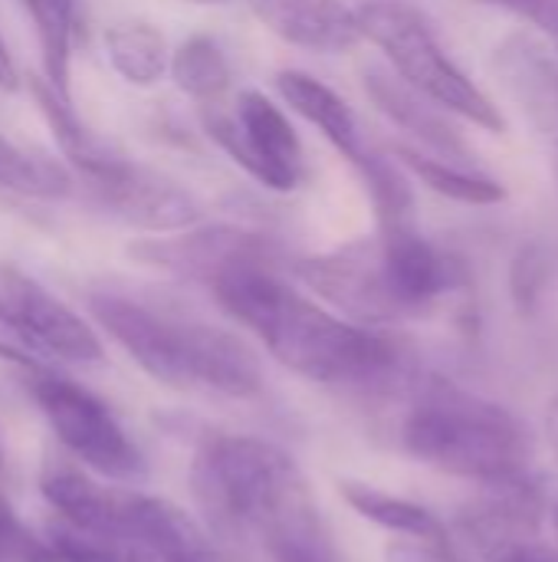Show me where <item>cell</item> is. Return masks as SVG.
<instances>
[{
    "label": "cell",
    "mask_w": 558,
    "mask_h": 562,
    "mask_svg": "<svg viewBox=\"0 0 558 562\" xmlns=\"http://www.w3.org/2000/svg\"><path fill=\"white\" fill-rule=\"evenodd\" d=\"M217 303L247 326L276 362L322 385H375L401 366V346L375 326L349 323L299 290L266 260L263 244L224 263L210 280Z\"/></svg>",
    "instance_id": "6da1fadb"
},
{
    "label": "cell",
    "mask_w": 558,
    "mask_h": 562,
    "mask_svg": "<svg viewBox=\"0 0 558 562\" xmlns=\"http://www.w3.org/2000/svg\"><path fill=\"white\" fill-rule=\"evenodd\" d=\"M194 497L227 540H260L270 557L329 550V533L299 464L247 435L210 438L191 471Z\"/></svg>",
    "instance_id": "7a4b0ae2"
},
{
    "label": "cell",
    "mask_w": 558,
    "mask_h": 562,
    "mask_svg": "<svg viewBox=\"0 0 558 562\" xmlns=\"http://www.w3.org/2000/svg\"><path fill=\"white\" fill-rule=\"evenodd\" d=\"M405 451L444 474L490 484L526 474L529 438L520 422L447 379H431L405 418Z\"/></svg>",
    "instance_id": "3957f363"
},
{
    "label": "cell",
    "mask_w": 558,
    "mask_h": 562,
    "mask_svg": "<svg viewBox=\"0 0 558 562\" xmlns=\"http://www.w3.org/2000/svg\"><path fill=\"white\" fill-rule=\"evenodd\" d=\"M355 20L362 40H372L395 66V76L411 89L477 128L493 135L506 132V119L497 102L451 59L431 20L411 0H365L355 7Z\"/></svg>",
    "instance_id": "277c9868"
},
{
    "label": "cell",
    "mask_w": 558,
    "mask_h": 562,
    "mask_svg": "<svg viewBox=\"0 0 558 562\" xmlns=\"http://www.w3.org/2000/svg\"><path fill=\"white\" fill-rule=\"evenodd\" d=\"M33 398L49 422L56 441L89 471L109 477V481H141L145 477V458L118 425V418L109 412L102 398H95L89 389L76 385L72 379L53 375L46 369L33 379Z\"/></svg>",
    "instance_id": "5b68a950"
},
{
    "label": "cell",
    "mask_w": 558,
    "mask_h": 562,
    "mask_svg": "<svg viewBox=\"0 0 558 562\" xmlns=\"http://www.w3.org/2000/svg\"><path fill=\"white\" fill-rule=\"evenodd\" d=\"M204 132L240 165L253 181L270 191H293L303 181L306 158L303 142L286 119V112L257 89H243L234 112L204 102L201 109Z\"/></svg>",
    "instance_id": "8992f818"
},
{
    "label": "cell",
    "mask_w": 558,
    "mask_h": 562,
    "mask_svg": "<svg viewBox=\"0 0 558 562\" xmlns=\"http://www.w3.org/2000/svg\"><path fill=\"white\" fill-rule=\"evenodd\" d=\"M82 184L99 207L138 231L178 234L191 231L201 221V204L184 188L148 168L132 165L128 158H118L105 171L82 178Z\"/></svg>",
    "instance_id": "52a82bcc"
},
{
    "label": "cell",
    "mask_w": 558,
    "mask_h": 562,
    "mask_svg": "<svg viewBox=\"0 0 558 562\" xmlns=\"http://www.w3.org/2000/svg\"><path fill=\"white\" fill-rule=\"evenodd\" d=\"M89 313L155 382L168 389H191L184 323L164 319L118 293H92Z\"/></svg>",
    "instance_id": "ba28073f"
},
{
    "label": "cell",
    "mask_w": 558,
    "mask_h": 562,
    "mask_svg": "<svg viewBox=\"0 0 558 562\" xmlns=\"http://www.w3.org/2000/svg\"><path fill=\"white\" fill-rule=\"evenodd\" d=\"M299 277L309 290H316L322 300H329L362 326H378L405 316L385 283L378 240H358L335 254L309 257L299 263Z\"/></svg>",
    "instance_id": "9c48e42d"
},
{
    "label": "cell",
    "mask_w": 558,
    "mask_h": 562,
    "mask_svg": "<svg viewBox=\"0 0 558 562\" xmlns=\"http://www.w3.org/2000/svg\"><path fill=\"white\" fill-rule=\"evenodd\" d=\"M0 300L49 359L82 366L105 359L99 333L72 306L53 296L39 280L26 277L10 263L0 267Z\"/></svg>",
    "instance_id": "30bf717a"
},
{
    "label": "cell",
    "mask_w": 558,
    "mask_h": 562,
    "mask_svg": "<svg viewBox=\"0 0 558 562\" xmlns=\"http://www.w3.org/2000/svg\"><path fill=\"white\" fill-rule=\"evenodd\" d=\"M122 562H217L204 530L171 501L122 494Z\"/></svg>",
    "instance_id": "8fae6325"
},
{
    "label": "cell",
    "mask_w": 558,
    "mask_h": 562,
    "mask_svg": "<svg viewBox=\"0 0 558 562\" xmlns=\"http://www.w3.org/2000/svg\"><path fill=\"white\" fill-rule=\"evenodd\" d=\"M378 257L385 283L401 313H418L460 283V263L441 254L414 224L382 227Z\"/></svg>",
    "instance_id": "7c38bea8"
},
{
    "label": "cell",
    "mask_w": 558,
    "mask_h": 562,
    "mask_svg": "<svg viewBox=\"0 0 558 562\" xmlns=\"http://www.w3.org/2000/svg\"><path fill=\"white\" fill-rule=\"evenodd\" d=\"M539 527H543V494L526 481V474L483 484V497L460 520L464 540L477 547L487 560L513 547L533 543L539 537Z\"/></svg>",
    "instance_id": "4fadbf2b"
},
{
    "label": "cell",
    "mask_w": 558,
    "mask_h": 562,
    "mask_svg": "<svg viewBox=\"0 0 558 562\" xmlns=\"http://www.w3.org/2000/svg\"><path fill=\"white\" fill-rule=\"evenodd\" d=\"M184 336L191 385L214 389L227 398H253L263 392V366L240 336L207 323H184Z\"/></svg>",
    "instance_id": "5bb4252c"
},
{
    "label": "cell",
    "mask_w": 558,
    "mask_h": 562,
    "mask_svg": "<svg viewBox=\"0 0 558 562\" xmlns=\"http://www.w3.org/2000/svg\"><path fill=\"white\" fill-rule=\"evenodd\" d=\"M39 494L56 517L82 533L102 537L118 547L122 494L95 484L82 468L66 458H46L39 468Z\"/></svg>",
    "instance_id": "9a60e30c"
},
{
    "label": "cell",
    "mask_w": 558,
    "mask_h": 562,
    "mask_svg": "<svg viewBox=\"0 0 558 562\" xmlns=\"http://www.w3.org/2000/svg\"><path fill=\"white\" fill-rule=\"evenodd\" d=\"M250 7L280 40L312 53H345L362 43L355 10L342 0H250Z\"/></svg>",
    "instance_id": "2e32d148"
},
{
    "label": "cell",
    "mask_w": 558,
    "mask_h": 562,
    "mask_svg": "<svg viewBox=\"0 0 558 562\" xmlns=\"http://www.w3.org/2000/svg\"><path fill=\"white\" fill-rule=\"evenodd\" d=\"M493 66L536 132L558 145V56H549L539 43L520 33L503 40Z\"/></svg>",
    "instance_id": "e0dca14e"
},
{
    "label": "cell",
    "mask_w": 558,
    "mask_h": 562,
    "mask_svg": "<svg viewBox=\"0 0 558 562\" xmlns=\"http://www.w3.org/2000/svg\"><path fill=\"white\" fill-rule=\"evenodd\" d=\"M365 92L398 128H405L421 145H428L437 158H451V161L470 158L464 132L451 122L447 109L434 105L428 95L411 89L405 79L382 72V69H368L365 72Z\"/></svg>",
    "instance_id": "ac0fdd59"
},
{
    "label": "cell",
    "mask_w": 558,
    "mask_h": 562,
    "mask_svg": "<svg viewBox=\"0 0 558 562\" xmlns=\"http://www.w3.org/2000/svg\"><path fill=\"white\" fill-rule=\"evenodd\" d=\"M276 89H280L283 102L296 115H303L309 125H316L342 158H349L355 168L365 161L368 148L362 142L358 119H355L352 105L335 89H329L322 79H316L303 69H283L276 76Z\"/></svg>",
    "instance_id": "d6986e66"
},
{
    "label": "cell",
    "mask_w": 558,
    "mask_h": 562,
    "mask_svg": "<svg viewBox=\"0 0 558 562\" xmlns=\"http://www.w3.org/2000/svg\"><path fill=\"white\" fill-rule=\"evenodd\" d=\"M339 494L368 524H375L382 530H391V533H401V537H411L414 543L441 553L444 560L464 562L460 543L454 540V533L428 507H421L414 501H405V497H395V494H385V491H378L372 484H358V481H342Z\"/></svg>",
    "instance_id": "ffe728a7"
},
{
    "label": "cell",
    "mask_w": 558,
    "mask_h": 562,
    "mask_svg": "<svg viewBox=\"0 0 558 562\" xmlns=\"http://www.w3.org/2000/svg\"><path fill=\"white\" fill-rule=\"evenodd\" d=\"M30 92H33V99H36L46 125L53 128L62 158L79 171V178H89L95 171H105L109 165H115L118 158H125L109 142H102L92 128H86L79 122V115L72 109V95L59 92L49 79H43V76L30 79Z\"/></svg>",
    "instance_id": "44dd1931"
},
{
    "label": "cell",
    "mask_w": 558,
    "mask_h": 562,
    "mask_svg": "<svg viewBox=\"0 0 558 562\" xmlns=\"http://www.w3.org/2000/svg\"><path fill=\"white\" fill-rule=\"evenodd\" d=\"M33 20L43 79L72 95V49L79 33V0H20Z\"/></svg>",
    "instance_id": "7402d4cb"
},
{
    "label": "cell",
    "mask_w": 558,
    "mask_h": 562,
    "mask_svg": "<svg viewBox=\"0 0 558 562\" xmlns=\"http://www.w3.org/2000/svg\"><path fill=\"white\" fill-rule=\"evenodd\" d=\"M395 158L401 168H408L418 181H424L431 191L451 198V201H460V204H500L506 201V188L490 178V175H480L474 168H464L460 161H451V158H437V155H424L418 148H408V145H398L395 148Z\"/></svg>",
    "instance_id": "603a6c76"
},
{
    "label": "cell",
    "mask_w": 558,
    "mask_h": 562,
    "mask_svg": "<svg viewBox=\"0 0 558 562\" xmlns=\"http://www.w3.org/2000/svg\"><path fill=\"white\" fill-rule=\"evenodd\" d=\"M105 53L112 69L132 86H155L168 72V43L164 36L141 20H125L109 26Z\"/></svg>",
    "instance_id": "cb8c5ba5"
},
{
    "label": "cell",
    "mask_w": 558,
    "mask_h": 562,
    "mask_svg": "<svg viewBox=\"0 0 558 562\" xmlns=\"http://www.w3.org/2000/svg\"><path fill=\"white\" fill-rule=\"evenodd\" d=\"M171 79L181 92H187L197 102H217L224 95V89L230 86V63L227 53L220 49L217 40L197 33L191 40H184L171 59H168Z\"/></svg>",
    "instance_id": "d4e9b609"
},
{
    "label": "cell",
    "mask_w": 558,
    "mask_h": 562,
    "mask_svg": "<svg viewBox=\"0 0 558 562\" xmlns=\"http://www.w3.org/2000/svg\"><path fill=\"white\" fill-rule=\"evenodd\" d=\"M0 191L53 201L72 191V175L59 161L23 151L0 135Z\"/></svg>",
    "instance_id": "484cf974"
},
{
    "label": "cell",
    "mask_w": 558,
    "mask_h": 562,
    "mask_svg": "<svg viewBox=\"0 0 558 562\" xmlns=\"http://www.w3.org/2000/svg\"><path fill=\"white\" fill-rule=\"evenodd\" d=\"M358 171H362V178L368 184V194L375 201L378 227L414 224V194H411V184H408L405 171L391 158L368 151L365 161L358 165Z\"/></svg>",
    "instance_id": "4316f807"
},
{
    "label": "cell",
    "mask_w": 558,
    "mask_h": 562,
    "mask_svg": "<svg viewBox=\"0 0 558 562\" xmlns=\"http://www.w3.org/2000/svg\"><path fill=\"white\" fill-rule=\"evenodd\" d=\"M43 543L49 547L53 562H122V553L115 543L82 533L69 524H62L59 517L46 527Z\"/></svg>",
    "instance_id": "83f0119b"
},
{
    "label": "cell",
    "mask_w": 558,
    "mask_h": 562,
    "mask_svg": "<svg viewBox=\"0 0 558 562\" xmlns=\"http://www.w3.org/2000/svg\"><path fill=\"white\" fill-rule=\"evenodd\" d=\"M546 277H549V260L543 254V247L529 244L516 254L513 270H510V293H513V306L523 316H533L543 290H546Z\"/></svg>",
    "instance_id": "f1b7e54d"
},
{
    "label": "cell",
    "mask_w": 558,
    "mask_h": 562,
    "mask_svg": "<svg viewBox=\"0 0 558 562\" xmlns=\"http://www.w3.org/2000/svg\"><path fill=\"white\" fill-rule=\"evenodd\" d=\"M0 562H53L49 547L20 524V517L13 514L3 494H0Z\"/></svg>",
    "instance_id": "f546056e"
},
{
    "label": "cell",
    "mask_w": 558,
    "mask_h": 562,
    "mask_svg": "<svg viewBox=\"0 0 558 562\" xmlns=\"http://www.w3.org/2000/svg\"><path fill=\"white\" fill-rule=\"evenodd\" d=\"M0 359L33 372L49 366V356L30 339V333L16 323V316L3 306V300H0Z\"/></svg>",
    "instance_id": "4dcf8cb0"
},
{
    "label": "cell",
    "mask_w": 558,
    "mask_h": 562,
    "mask_svg": "<svg viewBox=\"0 0 558 562\" xmlns=\"http://www.w3.org/2000/svg\"><path fill=\"white\" fill-rule=\"evenodd\" d=\"M487 7H500L520 20H526L529 26H536L553 46L558 56V0H477Z\"/></svg>",
    "instance_id": "1f68e13d"
},
{
    "label": "cell",
    "mask_w": 558,
    "mask_h": 562,
    "mask_svg": "<svg viewBox=\"0 0 558 562\" xmlns=\"http://www.w3.org/2000/svg\"><path fill=\"white\" fill-rule=\"evenodd\" d=\"M385 557H388V562H451L444 560L441 553L421 547V543H391L385 550Z\"/></svg>",
    "instance_id": "d6a6232c"
},
{
    "label": "cell",
    "mask_w": 558,
    "mask_h": 562,
    "mask_svg": "<svg viewBox=\"0 0 558 562\" xmlns=\"http://www.w3.org/2000/svg\"><path fill=\"white\" fill-rule=\"evenodd\" d=\"M543 438H546V448L553 454L558 468V392L546 402V412H543Z\"/></svg>",
    "instance_id": "836d02e7"
},
{
    "label": "cell",
    "mask_w": 558,
    "mask_h": 562,
    "mask_svg": "<svg viewBox=\"0 0 558 562\" xmlns=\"http://www.w3.org/2000/svg\"><path fill=\"white\" fill-rule=\"evenodd\" d=\"M493 562H553L543 550H536V543H526V547H513L500 557H493Z\"/></svg>",
    "instance_id": "e575fe53"
},
{
    "label": "cell",
    "mask_w": 558,
    "mask_h": 562,
    "mask_svg": "<svg viewBox=\"0 0 558 562\" xmlns=\"http://www.w3.org/2000/svg\"><path fill=\"white\" fill-rule=\"evenodd\" d=\"M20 86V72H16V63L0 36V89H16Z\"/></svg>",
    "instance_id": "d590c367"
},
{
    "label": "cell",
    "mask_w": 558,
    "mask_h": 562,
    "mask_svg": "<svg viewBox=\"0 0 558 562\" xmlns=\"http://www.w3.org/2000/svg\"><path fill=\"white\" fill-rule=\"evenodd\" d=\"M273 562H335L332 547L329 550H293V553H280Z\"/></svg>",
    "instance_id": "8d00e7d4"
},
{
    "label": "cell",
    "mask_w": 558,
    "mask_h": 562,
    "mask_svg": "<svg viewBox=\"0 0 558 562\" xmlns=\"http://www.w3.org/2000/svg\"><path fill=\"white\" fill-rule=\"evenodd\" d=\"M553 151H556V158H553V168H556V181H558V145H553Z\"/></svg>",
    "instance_id": "74e56055"
},
{
    "label": "cell",
    "mask_w": 558,
    "mask_h": 562,
    "mask_svg": "<svg viewBox=\"0 0 558 562\" xmlns=\"http://www.w3.org/2000/svg\"><path fill=\"white\" fill-rule=\"evenodd\" d=\"M3 468H7V464H3V448H0V477H3Z\"/></svg>",
    "instance_id": "f35d334b"
},
{
    "label": "cell",
    "mask_w": 558,
    "mask_h": 562,
    "mask_svg": "<svg viewBox=\"0 0 558 562\" xmlns=\"http://www.w3.org/2000/svg\"><path fill=\"white\" fill-rule=\"evenodd\" d=\"M553 527H556V540H558V507H556V517H553Z\"/></svg>",
    "instance_id": "ab89813d"
},
{
    "label": "cell",
    "mask_w": 558,
    "mask_h": 562,
    "mask_svg": "<svg viewBox=\"0 0 558 562\" xmlns=\"http://www.w3.org/2000/svg\"><path fill=\"white\" fill-rule=\"evenodd\" d=\"M194 3H224V0H194Z\"/></svg>",
    "instance_id": "60d3db41"
}]
</instances>
